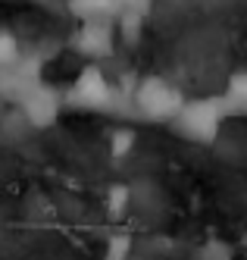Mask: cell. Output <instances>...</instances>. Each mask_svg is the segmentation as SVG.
<instances>
[{
    "label": "cell",
    "instance_id": "1",
    "mask_svg": "<svg viewBox=\"0 0 247 260\" xmlns=\"http://www.w3.org/2000/svg\"><path fill=\"white\" fill-rule=\"evenodd\" d=\"M182 104H185V91L175 82H169L166 76H141L128 91L131 116H138L144 122L169 125Z\"/></svg>",
    "mask_w": 247,
    "mask_h": 260
},
{
    "label": "cell",
    "instance_id": "2",
    "mask_svg": "<svg viewBox=\"0 0 247 260\" xmlns=\"http://www.w3.org/2000/svg\"><path fill=\"white\" fill-rule=\"evenodd\" d=\"M225 119H229V113H225L219 94L185 98V104L179 107V113L169 122V128L191 144H213L219 128L225 125Z\"/></svg>",
    "mask_w": 247,
    "mask_h": 260
},
{
    "label": "cell",
    "instance_id": "3",
    "mask_svg": "<svg viewBox=\"0 0 247 260\" xmlns=\"http://www.w3.org/2000/svg\"><path fill=\"white\" fill-rule=\"evenodd\" d=\"M122 101H128V94H122V91L103 76V66H97V63L85 66L79 76H75V82L69 85V91L63 94L66 107L85 110V113H116Z\"/></svg>",
    "mask_w": 247,
    "mask_h": 260
},
{
    "label": "cell",
    "instance_id": "4",
    "mask_svg": "<svg viewBox=\"0 0 247 260\" xmlns=\"http://www.w3.org/2000/svg\"><path fill=\"white\" fill-rule=\"evenodd\" d=\"M72 47L91 63L107 60L110 53L116 50V22H110V19L79 22V31L72 35Z\"/></svg>",
    "mask_w": 247,
    "mask_h": 260
},
{
    "label": "cell",
    "instance_id": "5",
    "mask_svg": "<svg viewBox=\"0 0 247 260\" xmlns=\"http://www.w3.org/2000/svg\"><path fill=\"white\" fill-rule=\"evenodd\" d=\"M60 104H63V98L56 94L53 88H47L44 82H38L28 94L19 101V110H22V116H25L31 125L44 128V125H50V122L56 119V113H60Z\"/></svg>",
    "mask_w": 247,
    "mask_h": 260
},
{
    "label": "cell",
    "instance_id": "6",
    "mask_svg": "<svg viewBox=\"0 0 247 260\" xmlns=\"http://www.w3.org/2000/svg\"><path fill=\"white\" fill-rule=\"evenodd\" d=\"M138 7H141V0H69V10L79 22H88V19L116 22L119 16H128Z\"/></svg>",
    "mask_w": 247,
    "mask_h": 260
},
{
    "label": "cell",
    "instance_id": "7",
    "mask_svg": "<svg viewBox=\"0 0 247 260\" xmlns=\"http://www.w3.org/2000/svg\"><path fill=\"white\" fill-rule=\"evenodd\" d=\"M222 98V107L225 113H229V119H241L247 116V72H235V76L225 82V88L219 91Z\"/></svg>",
    "mask_w": 247,
    "mask_h": 260
},
{
    "label": "cell",
    "instance_id": "8",
    "mask_svg": "<svg viewBox=\"0 0 247 260\" xmlns=\"http://www.w3.org/2000/svg\"><path fill=\"white\" fill-rule=\"evenodd\" d=\"M13 60H19V47H16V41L10 38V35L0 31V66H7Z\"/></svg>",
    "mask_w": 247,
    "mask_h": 260
}]
</instances>
